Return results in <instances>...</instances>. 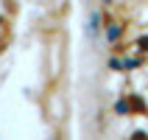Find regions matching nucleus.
Instances as JSON below:
<instances>
[{"label": "nucleus", "mask_w": 148, "mask_h": 140, "mask_svg": "<svg viewBox=\"0 0 148 140\" xmlns=\"http://www.w3.org/2000/svg\"><path fill=\"white\" fill-rule=\"evenodd\" d=\"M87 34H90V37H95V34H98V14H92V17H90V25H87Z\"/></svg>", "instance_id": "f257e3e1"}]
</instances>
